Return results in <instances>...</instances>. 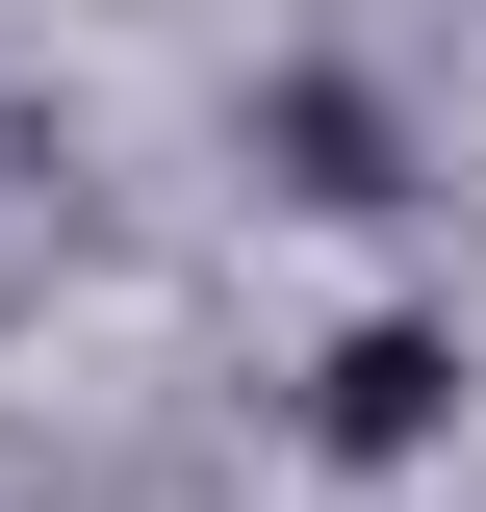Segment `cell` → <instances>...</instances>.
Instances as JSON below:
<instances>
[{"label": "cell", "instance_id": "6da1fadb", "mask_svg": "<svg viewBox=\"0 0 486 512\" xmlns=\"http://www.w3.org/2000/svg\"><path fill=\"white\" fill-rule=\"evenodd\" d=\"M435 384H461L435 333H359V359H333V436H359V461H410V436H435Z\"/></svg>", "mask_w": 486, "mask_h": 512}]
</instances>
